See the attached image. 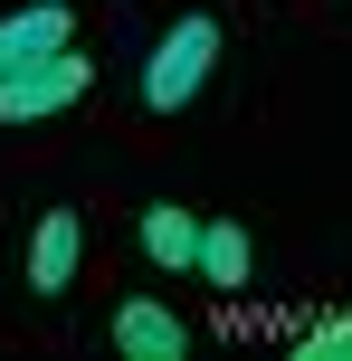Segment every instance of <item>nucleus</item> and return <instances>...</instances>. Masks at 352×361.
<instances>
[{
    "label": "nucleus",
    "mask_w": 352,
    "mask_h": 361,
    "mask_svg": "<svg viewBox=\"0 0 352 361\" xmlns=\"http://www.w3.org/2000/svg\"><path fill=\"white\" fill-rule=\"evenodd\" d=\"M219 48H229L219 19H210V10H181L162 38H152V57H143V105H152V114L190 105V95H200V76L219 67Z\"/></svg>",
    "instance_id": "nucleus-1"
},
{
    "label": "nucleus",
    "mask_w": 352,
    "mask_h": 361,
    "mask_svg": "<svg viewBox=\"0 0 352 361\" xmlns=\"http://www.w3.org/2000/svg\"><path fill=\"white\" fill-rule=\"evenodd\" d=\"M95 86V57L76 48H57V57H38V67H19V76H0V124H48V114H67L76 95Z\"/></svg>",
    "instance_id": "nucleus-2"
},
{
    "label": "nucleus",
    "mask_w": 352,
    "mask_h": 361,
    "mask_svg": "<svg viewBox=\"0 0 352 361\" xmlns=\"http://www.w3.org/2000/svg\"><path fill=\"white\" fill-rule=\"evenodd\" d=\"M76 267H86V209H38V228H29V295L57 305L76 286Z\"/></svg>",
    "instance_id": "nucleus-3"
},
{
    "label": "nucleus",
    "mask_w": 352,
    "mask_h": 361,
    "mask_svg": "<svg viewBox=\"0 0 352 361\" xmlns=\"http://www.w3.org/2000/svg\"><path fill=\"white\" fill-rule=\"evenodd\" d=\"M114 352H124V361H181L190 352V324L171 305H152V295H124V305H114Z\"/></svg>",
    "instance_id": "nucleus-4"
},
{
    "label": "nucleus",
    "mask_w": 352,
    "mask_h": 361,
    "mask_svg": "<svg viewBox=\"0 0 352 361\" xmlns=\"http://www.w3.org/2000/svg\"><path fill=\"white\" fill-rule=\"evenodd\" d=\"M76 38V19L57 10V0H29V10H10L0 19V76H19V67H38V57H57Z\"/></svg>",
    "instance_id": "nucleus-5"
},
{
    "label": "nucleus",
    "mask_w": 352,
    "mask_h": 361,
    "mask_svg": "<svg viewBox=\"0 0 352 361\" xmlns=\"http://www.w3.org/2000/svg\"><path fill=\"white\" fill-rule=\"evenodd\" d=\"M133 238H143V257H152V267L190 276V257H200V209H181V200H152V209L133 219Z\"/></svg>",
    "instance_id": "nucleus-6"
},
{
    "label": "nucleus",
    "mask_w": 352,
    "mask_h": 361,
    "mask_svg": "<svg viewBox=\"0 0 352 361\" xmlns=\"http://www.w3.org/2000/svg\"><path fill=\"white\" fill-rule=\"evenodd\" d=\"M190 267H200L219 295H238L248 276H257V247H248V228H238V219H200V257H190Z\"/></svg>",
    "instance_id": "nucleus-7"
},
{
    "label": "nucleus",
    "mask_w": 352,
    "mask_h": 361,
    "mask_svg": "<svg viewBox=\"0 0 352 361\" xmlns=\"http://www.w3.org/2000/svg\"><path fill=\"white\" fill-rule=\"evenodd\" d=\"M296 361H352V314H334V324L296 333Z\"/></svg>",
    "instance_id": "nucleus-8"
}]
</instances>
